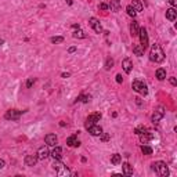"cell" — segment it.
I'll list each match as a JSON object with an SVG mask.
<instances>
[{"instance_id":"6da1fadb","label":"cell","mask_w":177,"mask_h":177,"mask_svg":"<svg viewBox=\"0 0 177 177\" xmlns=\"http://www.w3.org/2000/svg\"><path fill=\"white\" fill-rule=\"evenodd\" d=\"M150 60L152 61V62H162L163 60H165V53H163L162 47L159 46V44H152V47H151V51H150Z\"/></svg>"},{"instance_id":"7a4b0ae2","label":"cell","mask_w":177,"mask_h":177,"mask_svg":"<svg viewBox=\"0 0 177 177\" xmlns=\"http://www.w3.org/2000/svg\"><path fill=\"white\" fill-rule=\"evenodd\" d=\"M152 170L159 177H167L169 176V169H167L166 162H163V160H156V162H154L152 163Z\"/></svg>"},{"instance_id":"3957f363","label":"cell","mask_w":177,"mask_h":177,"mask_svg":"<svg viewBox=\"0 0 177 177\" xmlns=\"http://www.w3.org/2000/svg\"><path fill=\"white\" fill-rule=\"evenodd\" d=\"M131 87H133L134 91H137L138 94H141V96H147L148 94V87H147V85L143 82V80H134L133 83H131Z\"/></svg>"},{"instance_id":"277c9868","label":"cell","mask_w":177,"mask_h":177,"mask_svg":"<svg viewBox=\"0 0 177 177\" xmlns=\"http://www.w3.org/2000/svg\"><path fill=\"white\" fill-rule=\"evenodd\" d=\"M53 167H54V170H56V172L58 173L60 176H68V175H69V170H68V167H66L65 165H64L62 162H60V160H57V159H54Z\"/></svg>"},{"instance_id":"5b68a950","label":"cell","mask_w":177,"mask_h":177,"mask_svg":"<svg viewBox=\"0 0 177 177\" xmlns=\"http://www.w3.org/2000/svg\"><path fill=\"white\" fill-rule=\"evenodd\" d=\"M100 119H101V114H100V112H94V114L89 115L85 122V127L89 129L90 126H93V125H96L97 122H100Z\"/></svg>"},{"instance_id":"8992f818","label":"cell","mask_w":177,"mask_h":177,"mask_svg":"<svg viewBox=\"0 0 177 177\" xmlns=\"http://www.w3.org/2000/svg\"><path fill=\"white\" fill-rule=\"evenodd\" d=\"M22 112H25V111H18V109H8V111L6 112V115H4V119H7V120H18V119L21 118Z\"/></svg>"},{"instance_id":"52a82bcc","label":"cell","mask_w":177,"mask_h":177,"mask_svg":"<svg viewBox=\"0 0 177 177\" xmlns=\"http://www.w3.org/2000/svg\"><path fill=\"white\" fill-rule=\"evenodd\" d=\"M165 116V108L160 105V107H158L155 109V112L152 114V118H151V120L154 122V123H158V122H160V119Z\"/></svg>"},{"instance_id":"ba28073f","label":"cell","mask_w":177,"mask_h":177,"mask_svg":"<svg viewBox=\"0 0 177 177\" xmlns=\"http://www.w3.org/2000/svg\"><path fill=\"white\" fill-rule=\"evenodd\" d=\"M138 36H140V42H141V46H143V49L145 50L148 47V33H147V29L145 28H140V31H138Z\"/></svg>"},{"instance_id":"9c48e42d","label":"cell","mask_w":177,"mask_h":177,"mask_svg":"<svg viewBox=\"0 0 177 177\" xmlns=\"http://www.w3.org/2000/svg\"><path fill=\"white\" fill-rule=\"evenodd\" d=\"M89 24H90V27L94 29L96 33H101V32H102L101 24H100V21H98L96 17H91V18H90V20H89Z\"/></svg>"},{"instance_id":"30bf717a","label":"cell","mask_w":177,"mask_h":177,"mask_svg":"<svg viewBox=\"0 0 177 177\" xmlns=\"http://www.w3.org/2000/svg\"><path fill=\"white\" fill-rule=\"evenodd\" d=\"M37 158H39L40 160H44V159H47V158L50 156V151H49V148H47V145H43V147H40L39 150H37Z\"/></svg>"},{"instance_id":"8fae6325","label":"cell","mask_w":177,"mask_h":177,"mask_svg":"<svg viewBox=\"0 0 177 177\" xmlns=\"http://www.w3.org/2000/svg\"><path fill=\"white\" fill-rule=\"evenodd\" d=\"M37 160H39V158H37L36 154H33V155H27L25 156V159H24V162H25V165L27 166H35L37 163Z\"/></svg>"},{"instance_id":"7c38bea8","label":"cell","mask_w":177,"mask_h":177,"mask_svg":"<svg viewBox=\"0 0 177 177\" xmlns=\"http://www.w3.org/2000/svg\"><path fill=\"white\" fill-rule=\"evenodd\" d=\"M44 141H46V144H47V145L54 147V145H56V144H57V141H58V138H57L56 134L49 133V134H46V137H44Z\"/></svg>"},{"instance_id":"4fadbf2b","label":"cell","mask_w":177,"mask_h":177,"mask_svg":"<svg viewBox=\"0 0 177 177\" xmlns=\"http://www.w3.org/2000/svg\"><path fill=\"white\" fill-rule=\"evenodd\" d=\"M122 66H123V71L126 73H130L131 69H133V62H131L130 58H125L122 61Z\"/></svg>"},{"instance_id":"5bb4252c","label":"cell","mask_w":177,"mask_h":177,"mask_svg":"<svg viewBox=\"0 0 177 177\" xmlns=\"http://www.w3.org/2000/svg\"><path fill=\"white\" fill-rule=\"evenodd\" d=\"M87 130H89V133L91 134V136H94V137L101 136V134H102V129L100 127V126H97V125H93V126H90Z\"/></svg>"},{"instance_id":"9a60e30c","label":"cell","mask_w":177,"mask_h":177,"mask_svg":"<svg viewBox=\"0 0 177 177\" xmlns=\"http://www.w3.org/2000/svg\"><path fill=\"white\" fill-rule=\"evenodd\" d=\"M50 156L53 158V159H57V160H61V158H62V148L60 147H56L53 151L50 152Z\"/></svg>"},{"instance_id":"2e32d148","label":"cell","mask_w":177,"mask_h":177,"mask_svg":"<svg viewBox=\"0 0 177 177\" xmlns=\"http://www.w3.org/2000/svg\"><path fill=\"white\" fill-rule=\"evenodd\" d=\"M66 144H68L69 147L75 148V147H79V145H80V141L78 140V137L73 134V136H71V137L66 138Z\"/></svg>"},{"instance_id":"e0dca14e","label":"cell","mask_w":177,"mask_h":177,"mask_svg":"<svg viewBox=\"0 0 177 177\" xmlns=\"http://www.w3.org/2000/svg\"><path fill=\"white\" fill-rule=\"evenodd\" d=\"M122 170H123L125 176H131L133 175V166H131L130 163H127V162H125L123 165H122Z\"/></svg>"},{"instance_id":"ac0fdd59","label":"cell","mask_w":177,"mask_h":177,"mask_svg":"<svg viewBox=\"0 0 177 177\" xmlns=\"http://www.w3.org/2000/svg\"><path fill=\"white\" fill-rule=\"evenodd\" d=\"M138 31H140L138 22L137 21H133L130 24V35H131V36H138Z\"/></svg>"},{"instance_id":"d6986e66","label":"cell","mask_w":177,"mask_h":177,"mask_svg":"<svg viewBox=\"0 0 177 177\" xmlns=\"http://www.w3.org/2000/svg\"><path fill=\"white\" fill-rule=\"evenodd\" d=\"M166 18L169 21H176L177 18V11L175 8H169V10H166Z\"/></svg>"},{"instance_id":"ffe728a7","label":"cell","mask_w":177,"mask_h":177,"mask_svg":"<svg viewBox=\"0 0 177 177\" xmlns=\"http://www.w3.org/2000/svg\"><path fill=\"white\" fill-rule=\"evenodd\" d=\"M144 51H145V50L143 49V46H141V44H134V46H133V53L136 54L137 57L144 56Z\"/></svg>"},{"instance_id":"44dd1931","label":"cell","mask_w":177,"mask_h":177,"mask_svg":"<svg viewBox=\"0 0 177 177\" xmlns=\"http://www.w3.org/2000/svg\"><path fill=\"white\" fill-rule=\"evenodd\" d=\"M130 6L134 8V11H136V12H138V11H141V10H143V4H141V2H140V0H133Z\"/></svg>"},{"instance_id":"7402d4cb","label":"cell","mask_w":177,"mask_h":177,"mask_svg":"<svg viewBox=\"0 0 177 177\" xmlns=\"http://www.w3.org/2000/svg\"><path fill=\"white\" fill-rule=\"evenodd\" d=\"M156 78H158V80H165L166 79V71L163 68L156 69Z\"/></svg>"},{"instance_id":"603a6c76","label":"cell","mask_w":177,"mask_h":177,"mask_svg":"<svg viewBox=\"0 0 177 177\" xmlns=\"http://www.w3.org/2000/svg\"><path fill=\"white\" fill-rule=\"evenodd\" d=\"M111 162H112V165H119V163L122 162V155H119V154H114V155L111 156Z\"/></svg>"},{"instance_id":"cb8c5ba5","label":"cell","mask_w":177,"mask_h":177,"mask_svg":"<svg viewBox=\"0 0 177 177\" xmlns=\"http://www.w3.org/2000/svg\"><path fill=\"white\" fill-rule=\"evenodd\" d=\"M73 37H75V39H85L86 37V35H85V32L83 31H80L79 28H78V31H75L73 32V35H72Z\"/></svg>"},{"instance_id":"d4e9b609","label":"cell","mask_w":177,"mask_h":177,"mask_svg":"<svg viewBox=\"0 0 177 177\" xmlns=\"http://www.w3.org/2000/svg\"><path fill=\"white\" fill-rule=\"evenodd\" d=\"M141 152H143L144 155H151V154H152L154 151H152V148H151V147L143 145V147H141Z\"/></svg>"},{"instance_id":"484cf974","label":"cell","mask_w":177,"mask_h":177,"mask_svg":"<svg viewBox=\"0 0 177 177\" xmlns=\"http://www.w3.org/2000/svg\"><path fill=\"white\" fill-rule=\"evenodd\" d=\"M126 12H127V15H130V17H136V14H137V12L134 11V8L131 7L130 4H129L127 7H126Z\"/></svg>"},{"instance_id":"4316f807","label":"cell","mask_w":177,"mask_h":177,"mask_svg":"<svg viewBox=\"0 0 177 177\" xmlns=\"http://www.w3.org/2000/svg\"><path fill=\"white\" fill-rule=\"evenodd\" d=\"M51 43H62L64 42V37L62 36H54V37H51Z\"/></svg>"},{"instance_id":"83f0119b","label":"cell","mask_w":177,"mask_h":177,"mask_svg":"<svg viewBox=\"0 0 177 177\" xmlns=\"http://www.w3.org/2000/svg\"><path fill=\"white\" fill-rule=\"evenodd\" d=\"M112 66H114V60L107 58V61H105V69H111Z\"/></svg>"},{"instance_id":"f1b7e54d","label":"cell","mask_w":177,"mask_h":177,"mask_svg":"<svg viewBox=\"0 0 177 177\" xmlns=\"http://www.w3.org/2000/svg\"><path fill=\"white\" fill-rule=\"evenodd\" d=\"M76 101H82V102H89L90 101V97H89V96H79V97L78 98H76Z\"/></svg>"},{"instance_id":"f546056e","label":"cell","mask_w":177,"mask_h":177,"mask_svg":"<svg viewBox=\"0 0 177 177\" xmlns=\"http://www.w3.org/2000/svg\"><path fill=\"white\" fill-rule=\"evenodd\" d=\"M35 80H36L35 78H29V79H28V82H27V87H28V89L32 87V85L35 83Z\"/></svg>"},{"instance_id":"4dcf8cb0","label":"cell","mask_w":177,"mask_h":177,"mask_svg":"<svg viewBox=\"0 0 177 177\" xmlns=\"http://www.w3.org/2000/svg\"><path fill=\"white\" fill-rule=\"evenodd\" d=\"M114 2V4L115 6H111V8L112 10H115V11H118V7H119V0H112Z\"/></svg>"},{"instance_id":"1f68e13d","label":"cell","mask_w":177,"mask_h":177,"mask_svg":"<svg viewBox=\"0 0 177 177\" xmlns=\"http://www.w3.org/2000/svg\"><path fill=\"white\" fill-rule=\"evenodd\" d=\"M145 130H147L145 127H137L136 129V134H141V133H144Z\"/></svg>"},{"instance_id":"d6a6232c","label":"cell","mask_w":177,"mask_h":177,"mask_svg":"<svg viewBox=\"0 0 177 177\" xmlns=\"http://www.w3.org/2000/svg\"><path fill=\"white\" fill-rule=\"evenodd\" d=\"M108 7H109V6L105 4V3H101V4H100V8H101V10H107Z\"/></svg>"},{"instance_id":"836d02e7","label":"cell","mask_w":177,"mask_h":177,"mask_svg":"<svg viewBox=\"0 0 177 177\" xmlns=\"http://www.w3.org/2000/svg\"><path fill=\"white\" fill-rule=\"evenodd\" d=\"M116 82H118V83H122V82H123V78H122V75H119V73L116 75Z\"/></svg>"},{"instance_id":"e575fe53","label":"cell","mask_w":177,"mask_h":177,"mask_svg":"<svg viewBox=\"0 0 177 177\" xmlns=\"http://www.w3.org/2000/svg\"><path fill=\"white\" fill-rule=\"evenodd\" d=\"M169 80H170V83H172L173 86H177V80H176V78H170Z\"/></svg>"},{"instance_id":"d590c367","label":"cell","mask_w":177,"mask_h":177,"mask_svg":"<svg viewBox=\"0 0 177 177\" xmlns=\"http://www.w3.org/2000/svg\"><path fill=\"white\" fill-rule=\"evenodd\" d=\"M167 2H169L173 7H176V6H177V0H167Z\"/></svg>"},{"instance_id":"8d00e7d4","label":"cell","mask_w":177,"mask_h":177,"mask_svg":"<svg viewBox=\"0 0 177 177\" xmlns=\"http://www.w3.org/2000/svg\"><path fill=\"white\" fill-rule=\"evenodd\" d=\"M4 166H6V162H4V160H3V159H0V170H2Z\"/></svg>"},{"instance_id":"74e56055","label":"cell","mask_w":177,"mask_h":177,"mask_svg":"<svg viewBox=\"0 0 177 177\" xmlns=\"http://www.w3.org/2000/svg\"><path fill=\"white\" fill-rule=\"evenodd\" d=\"M101 136H102V134H101ZM109 140V136H108V134H104V136H102V141H108Z\"/></svg>"},{"instance_id":"f35d334b","label":"cell","mask_w":177,"mask_h":177,"mask_svg":"<svg viewBox=\"0 0 177 177\" xmlns=\"http://www.w3.org/2000/svg\"><path fill=\"white\" fill-rule=\"evenodd\" d=\"M68 51H69V53H73V51H76V47H71Z\"/></svg>"},{"instance_id":"ab89813d","label":"cell","mask_w":177,"mask_h":177,"mask_svg":"<svg viewBox=\"0 0 177 177\" xmlns=\"http://www.w3.org/2000/svg\"><path fill=\"white\" fill-rule=\"evenodd\" d=\"M64 2H66V3H68V4H69V6H71V4H72V3H73L72 0H64Z\"/></svg>"},{"instance_id":"60d3db41","label":"cell","mask_w":177,"mask_h":177,"mask_svg":"<svg viewBox=\"0 0 177 177\" xmlns=\"http://www.w3.org/2000/svg\"><path fill=\"white\" fill-rule=\"evenodd\" d=\"M3 43H4V40H3V39H0V44H3Z\"/></svg>"}]
</instances>
